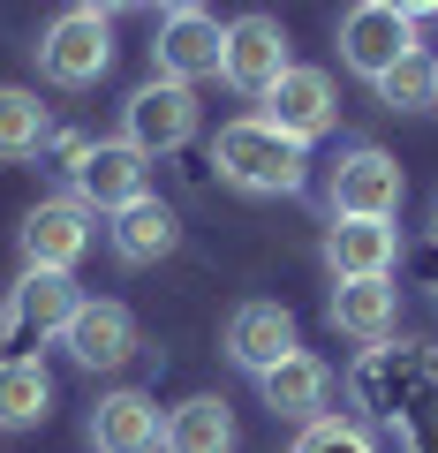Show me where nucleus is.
I'll return each mask as SVG.
<instances>
[{
	"label": "nucleus",
	"instance_id": "nucleus-15",
	"mask_svg": "<svg viewBox=\"0 0 438 453\" xmlns=\"http://www.w3.org/2000/svg\"><path fill=\"white\" fill-rule=\"evenodd\" d=\"M257 386H265V408H273L280 423H318L325 408H333V371H325L310 348H295L288 363H273Z\"/></svg>",
	"mask_w": 438,
	"mask_h": 453
},
{
	"label": "nucleus",
	"instance_id": "nucleus-11",
	"mask_svg": "<svg viewBox=\"0 0 438 453\" xmlns=\"http://www.w3.org/2000/svg\"><path fill=\"white\" fill-rule=\"evenodd\" d=\"M61 348H68L76 371H121V363L136 356V318H129V303H91V295H83L76 318L61 325Z\"/></svg>",
	"mask_w": 438,
	"mask_h": 453
},
{
	"label": "nucleus",
	"instance_id": "nucleus-25",
	"mask_svg": "<svg viewBox=\"0 0 438 453\" xmlns=\"http://www.w3.org/2000/svg\"><path fill=\"white\" fill-rule=\"evenodd\" d=\"M393 8H401V16H416V23H423V16H438V0H393Z\"/></svg>",
	"mask_w": 438,
	"mask_h": 453
},
{
	"label": "nucleus",
	"instance_id": "nucleus-21",
	"mask_svg": "<svg viewBox=\"0 0 438 453\" xmlns=\"http://www.w3.org/2000/svg\"><path fill=\"white\" fill-rule=\"evenodd\" d=\"M46 144H53V121H46V106H38V91H23V83H0V166L38 159Z\"/></svg>",
	"mask_w": 438,
	"mask_h": 453
},
{
	"label": "nucleus",
	"instance_id": "nucleus-7",
	"mask_svg": "<svg viewBox=\"0 0 438 453\" xmlns=\"http://www.w3.org/2000/svg\"><path fill=\"white\" fill-rule=\"evenodd\" d=\"M295 68L288 53V31H280V16H265V8H250V16L227 23V46H219V76L234 83L242 98H265L280 76Z\"/></svg>",
	"mask_w": 438,
	"mask_h": 453
},
{
	"label": "nucleus",
	"instance_id": "nucleus-19",
	"mask_svg": "<svg viewBox=\"0 0 438 453\" xmlns=\"http://www.w3.org/2000/svg\"><path fill=\"white\" fill-rule=\"evenodd\" d=\"M159 453H234V408L219 393H196V401L166 408Z\"/></svg>",
	"mask_w": 438,
	"mask_h": 453
},
{
	"label": "nucleus",
	"instance_id": "nucleus-8",
	"mask_svg": "<svg viewBox=\"0 0 438 453\" xmlns=\"http://www.w3.org/2000/svg\"><path fill=\"white\" fill-rule=\"evenodd\" d=\"M91 226L98 211L76 204V196H46V204L23 211V265H38V273H76V257L91 250Z\"/></svg>",
	"mask_w": 438,
	"mask_h": 453
},
{
	"label": "nucleus",
	"instance_id": "nucleus-24",
	"mask_svg": "<svg viewBox=\"0 0 438 453\" xmlns=\"http://www.w3.org/2000/svg\"><path fill=\"white\" fill-rule=\"evenodd\" d=\"M76 8H91V16H121V8H136V0H76Z\"/></svg>",
	"mask_w": 438,
	"mask_h": 453
},
{
	"label": "nucleus",
	"instance_id": "nucleus-22",
	"mask_svg": "<svg viewBox=\"0 0 438 453\" xmlns=\"http://www.w3.org/2000/svg\"><path fill=\"white\" fill-rule=\"evenodd\" d=\"M371 91H378L386 113H423V106H438V61L431 53H408V61H393Z\"/></svg>",
	"mask_w": 438,
	"mask_h": 453
},
{
	"label": "nucleus",
	"instance_id": "nucleus-12",
	"mask_svg": "<svg viewBox=\"0 0 438 453\" xmlns=\"http://www.w3.org/2000/svg\"><path fill=\"white\" fill-rule=\"evenodd\" d=\"M303 340H295V310L288 303H242L227 318V363L250 378H265L273 363H288Z\"/></svg>",
	"mask_w": 438,
	"mask_h": 453
},
{
	"label": "nucleus",
	"instance_id": "nucleus-18",
	"mask_svg": "<svg viewBox=\"0 0 438 453\" xmlns=\"http://www.w3.org/2000/svg\"><path fill=\"white\" fill-rule=\"evenodd\" d=\"M325 318H333V333L371 340V348H378V340L401 325V288H393V280H333Z\"/></svg>",
	"mask_w": 438,
	"mask_h": 453
},
{
	"label": "nucleus",
	"instance_id": "nucleus-6",
	"mask_svg": "<svg viewBox=\"0 0 438 453\" xmlns=\"http://www.w3.org/2000/svg\"><path fill=\"white\" fill-rule=\"evenodd\" d=\"M68 196L114 219L121 204L151 196V159H144V151L129 144V136H106V144H83V159L68 166Z\"/></svg>",
	"mask_w": 438,
	"mask_h": 453
},
{
	"label": "nucleus",
	"instance_id": "nucleus-28",
	"mask_svg": "<svg viewBox=\"0 0 438 453\" xmlns=\"http://www.w3.org/2000/svg\"><path fill=\"white\" fill-rule=\"evenodd\" d=\"M431 61H438V53H431Z\"/></svg>",
	"mask_w": 438,
	"mask_h": 453
},
{
	"label": "nucleus",
	"instance_id": "nucleus-26",
	"mask_svg": "<svg viewBox=\"0 0 438 453\" xmlns=\"http://www.w3.org/2000/svg\"><path fill=\"white\" fill-rule=\"evenodd\" d=\"M159 8H166V16H174V8H204V0H159Z\"/></svg>",
	"mask_w": 438,
	"mask_h": 453
},
{
	"label": "nucleus",
	"instance_id": "nucleus-20",
	"mask_svg": "<svg viewBox=\"0 0 438 453\" xmlns=\"http://www.w3.org/2000/svg\"><path fill=\"white\" fill-rule=\"evenodd\" d=\"M53 408V371L38 356H0V431H38Z\"/></svg>",
	"mask_w": 438,
	"mask_h": 453
},
{
	"label": "nucleus",
	"instance_id": "nucleus-5",
	"mask_svg": "<svg viewBox=\"0 0 438 453\" xmlns=\"http://www.w3.org/2000/svg\"><path fill=\"white\" fill-rule=\"evenodd\" d=\"M408 53H423V38H416V16H401L393 0H356L341 16V68H356L363 83H378Z\"/></svg>",
	"mask_w": 438,
	"mask_h": 453
},
{
	"label": "nucleus",
	"instance_id": "nucleus-23",
	"mask_svg": "<svg viewBox=\"0 0 438 453\" xmlns=\"http://www.w3.org/2000/svg\"><path fill=\"white\" fill-rule=\"evenodd\" d=\"M295 453H378V438L363 431V423H348V416H333V408H325L318 423H303Z\"/></svg>",
	"mask_w": 438,
	"mask_h": 453
},
{
	"label": "nucleus",
	"instance_id": "nucleus-9",
	"mask_svg": "<svg viewBox=\"0 0 438 453\" xmlns=\"http://www.w3.org/2000/svg\"><path fill=\"white\" fill-rule=\"evenodd\" d=\"M219 46H227V23L219 16L174 8V16H159V38H151V76L204 83V76H219Z\"/></svg>",
	"mask_w": 438,
	"mask_h": 453
},
{
	"label": "nucleus",
	"instance_id": "nucleus-2",
	"mask_svg": "<svg viewBox=\"0 0 438 453\" xmlns=\"http://www.w3.org/2000/svg\"><path fill=\"white\" fill-rule=\"evenodd\" d=\"M114 68V16H91V8H68V16L46 23L38 38V76L61 83V91H83Z\"/></svg>",
	"mask_w": 438,
	"mask_h": 453
},
{
	"label": "nucleus",
	"instance_id": "nucleus-16",
	"mask_svg": "<svg viewBox=\"0 0 438 453\" xmlns=\"http://www.w3.org/2000/svg\"><path fill=\"white\" fill-rule=\"evenodd\" d=\"M159 431H166V416H159V401L151 393H106V401L91 408V446L98 453H159Z\"/></svg>",
	"mask_w": 438,
	"mask_h": 453
},
{
	"label": "nucleus",
	"instance_id": "nucleus-4",
	"mask_svg": "<svg viewBox=\"0 0 438 453\" xmlns=\"http://www.w3.org/2000/svg\"><path fill=\"white\" fill-rule=\"evenodd\" d=\"M121 136H129L144 159H166L196 136V83H174V76H151L129 91L121 106Z\"/></svg>",
	"mask_w": 438,
	"mask_h": 453
},
{
	"label": "nucleus",
	"instance_id": "nucleus-13",
	"mask_svg": "<svg viewBox=\"0 0 438 453\" xmlns=\"http://www.w3.org/2000/svg\"><path fill=\"white\" fill-rule=\"evenodd\" d=\"M401 226L393 219H333L325 226V273L333 280H393Z\"/></svg>",
	"mask_w": 438,
	"mask_h": 453
},
{
	"label": "nucleus",
	"instance_id": "nucleus-3",
	"mask_svg": "<svg viewBox=\"0 0 438 453\" xmlns=\"http://www.w3.org/2000/svg\"><path fill=\"white\" fill-rule=\"evenodd\" d=\"M401 196H408V174H401V159L378 151V144L341 151V166L325 174V204H333V219H393Z\"/></svg>",
	"mask_w": 438,
	"mask_h": 453
},
{
	"label": "nucleus",
	"instance_id": "nucleus-27",
	"mask_svg": "<svg viewBox=\"0 0 438 453\" xmlns=\"http://www.w3.org/2000/svg\"><path fill=\"white\" fill-rule=\"evenodd\" d=\"M431 226H438V211H431Z\"/></svg>",
	"mask_w": 438,
	"mask_h": 453
},
{
	"label": "nucleus",
	"instance_id": "nucleus-17",
	"mask_svg": "<svg viewBox=\"0 0 438 453\" xmlns=\"http://www.w3.org/2000/svg\"><path fill=\"white\" fill-rule=\"evenodd\" d=\"M106 242H114L121 265H159V257L181 250V219H174V204H159V196H136V204L114 211Z\"/></svg>",
	"mask_w": 438,
	"mask_h": 453
},
{
	"label": "nucleus",
	"instance_id": "nucleus-1",
	"mask_svg": "<svg viewBox=\"0 0 438 453\" xmlns=\"http://www.w3.org/2000/svg\"><path fill=\"white\" fill-rule=\"evenodd\" d=\"M211 166L242 196H295L310 181V144L273 129L265 113H242V121H227V129L211 136Z\"/></svg>",
	"mask_w": 438,
	"mask_h": 453
},
{
	"label": "nucleus",
	"instance_id": "nucleus-14",
	"mask_svg": "<svg viewBox=\"0 0 438 453\" xmlns=\"http://www.w3.org/2000/svg\"><path fill=\"white\" fill-rule=\"evenodd\" d=\"M76 303H83V295H76L68 273H38V265H23V280L8 288V303H0V333H16V325H23V333L46 340V333H61V325L76 318Z\"/></svg>",
	"mask_w": 438,
	"mask_h": 453
},
{
	"label": "nucleus",
	"instance_id": "nucleus-10",
	"mask_svg": "<svg viewBox=\"0 0 438 453\" xmlns=\"http://www.w3.org/2000/svg\"><path fill=\"white\" fill-rule=\"evenodd\" d=\"M265 121H273V129H288L295 144H318V136H333V121H341L333 76H325V68H303V61H295L288 76L265 91Z\"/></svg>",
	"mask_w": 438,
	"mask_h": 453
}]
</instances>
